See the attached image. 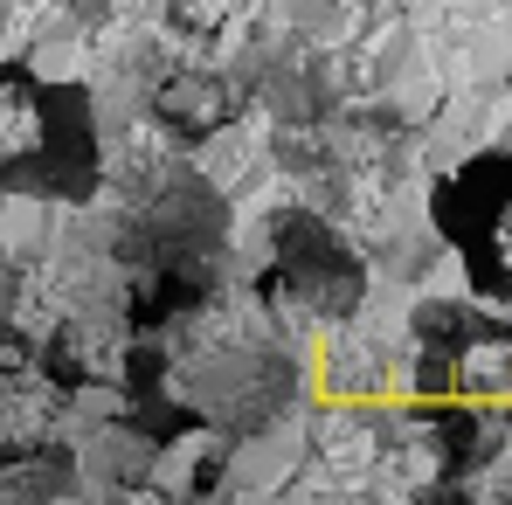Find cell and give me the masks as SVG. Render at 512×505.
<instances>
[{
  "label": "cell",
  "instance_id": "obj_3",
  "mask_svg": "<svg viewBox=\"0 0 512 505\" xmlns=\"http://www.w3.org/2000/svg\"><path fill=\"white\" fill-rule=\"evenodd\" d=\"M56 402L63 388L28 353H0V464H28L56 436Z\"/></svg>",
  "mask_w": 512,
  "mask_h": 505
},
{
  "label": "cell",
  "instance_id": "obj_5",
  "mask_svg": "<svg viewBox=\"0 0 512 505\" xmlns=\"http://www.w3.org/2000/svg\"><path fill=\"white\" fill-rule=\"evenodd\" d=\"M464 263H471V284H478V291H492V298H512V194L499 201L492 229L478 236V250L464 256Z\"/></svg>",
  "mask_w": 512,
  "mask_h": 505
},
{
  "label": "cell",
  "instance_id": "obj_2",
  "mask_svg": "<svg viewBox=\"0 0 512 505\" xmlns=\"http://www.w3.org/2000/svg\"><path fill=\"white\" fill-rule=\"evenodd\" d=\"M263 291L319 312V319H346L367 298V263L333 222L319 215H277L270 222V263H263Z\"/></svg>",
  "mask_w": 512,
  "mask_h": 505
},
{
  "label": "cell",
  "instance_id": "obj_4",
  "mask_svg": "<svg viewBox=\"0 0 512 505\" xmlns=\"http://www.w3.org/2000/svg\"><path fill=\"white\" fill-rule=\"evenodd\" d=\"M153 118L180 139H208L236 118V84L222 70H167L153 84Z\"/></svg>",
  "mask_w": 512,
  "mask_h": 505
},
{
  "label": "cell",
  "instance_id": "obj_1",
  "mask_svg": "<svg viewBox=\"0 0 512 505\" xmlns=\"http://www.w3.org/2000/svg\"><path fill=\"white\" fill-rule=\"evenodd\" d=\"M104 180V146L77 84H49L21 63L0 70V187L42 201H84Z\"/></svg>",
  "mask_w": 512,
  "mask_h": 505
}]
</instances>
